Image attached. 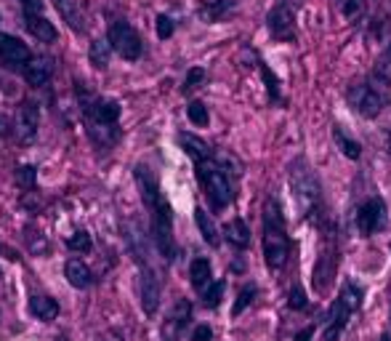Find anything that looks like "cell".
Returning a JSON list of instances; mask_svg holds the SVG:
<instances>
[{
	"mask_svg": "<svg viewBox=\"0 0 391 341\" xmlns=\"http://www.w3.org/2000/svg\"><path fill=\"white\" fill-rule=\"evenodd\" d=\"M263 256L269 269H283L287 261V230L280 206L269 200V206L263 211Z\"/></svg>",
	"mask_w": 391,
	"mask_h": 341,
	"instance_id": "6da1fadb",
	"label": "cell"
},
{
	"mask_svg": "<svg viewBox=\"0 0 391 341\" xmlns=\"http://www.w3.org/2000/svg\"><path fill=\"white\" fill-rule=\"evenodd\" d=\"M290 192H293V200H296L301 216H311L320 208V179L314 176L311 166L304 158H296L290 163Z\"/></svg>",
	"mask_w": 391,
	"mask_h": 341,
	"instance_id": "7a4b0ae2",
	"label": "cell"
},
{
	"mask_svg": "<svg viewBox=\"0 0 391 341\" xmlns=\"http://www.w3.org/2000/svg\"><path fill=\"white\" fill-rule=\"evenodd\" d=\"M197 179H200L205 195L211 200V206L216 211L226 208L232 200H235V184H232V176L224 170V166L218 163V158H208L197 163Z\"/></svg>",
	"mask_w": 391,
	"mask_h": 341,
	"instance_id": "3957f363",
	"label": "cell"
},
{
	"mask_svg": "<svg viewBox=\"0 0 391 341\" xmlns=\"http://www.w3.org/2000/svg\"><path fill=\"white\" fill-rule=\"evenodd\" d=\"M107 40H109V46H112V51H118L123 59L136 61L142 56V51H144L142 37H139V32H136L125 19H118L115 25L109 27Z\"/></svg>",
	"mask_w": 391,
	"mask_h": 341,
	"instance_id": "277c9868",
	"label": "cell"
},
{
	"mask_svg": "<svg viewBox=\"0 0 391 341\" xmlns=\"http://www.w3.org/2000/svg\"><path fill=\"white\" fill-rule=\"evenodd\" d=\"M149 213H152V237L157 251L163 254V259H173L176 245H173V216H170V206L163 200Z\"/></svg>",
	"mask_w": 391,
	"mask_h": 341,
	"instance_id": "5b68a950",
	"label": "cell"
},
{
	"mask_svg": "<svg viewBox=\"0 0 391 341\" xmlns=\"http://www.w3.org/2000/svg\"><path fill=\"white\" fill-rule=\"evenodd\" d=\"M266 27L277 40H296V11L290 0H277L266 16Z\"/></svg>",
	"mask_w": 391,
	"mask_h": 341,
	"instance_id": "8992f818",
	"label": "cell"
},
{
	"mask_svg": "<svg viewBox=\"0 0 391 341\" xmlns=\"http://www.w3.org/2000/svg\"><path fill=\"white\" fill-rule=\"evenodd\" d=\"M349 101H352V107H354L362 118H378L380 110H383V104H386L383 94L370 83L354 85V88L349 91Z\"/></svg>",
	"mask_w": 391,
	"mask_h": 341,
	"instance_id": "52a82bcc",
	"label": "cell"
},
{
	"mask_svg": "<svg viewBox=\"0 0 391 341\" xmlns=\"http://www.w3.org/2000/svg\"><path fill=\"white\" fill-rule=\"evenodd\" d=\"M88 128H112L120 120V104L115 99H94L83 107Z\"/></svg>",
	"mask_w": 391,
	"mask_h": 341,
	"instance_id": "ba28073f",
	"label": "cell"
},
{
	"mask_svg": "<svg viewBox=\"0 0 391 341\" xmlns=\"http://www.w3.org/2000/svg\"><path fill=\"white\" fill-rule=\"evenodd\" d=\"M32 61V54L30 49L24 46L19 37L13 35H6V32H0V64L3 67H8V70H22Z\"/></svg>",
	"mask_w": 391,
	"mask_h": 341,
	"instance_id": "9c48e42d",
	"label": "cell"
},
{
	"mask_svg": "<svg viewBox=\"0 0 391 341\" xmlns=\"http://www.w3.org/2000/svg\"><path fill=\"white\" fill-rule=\"evenodd\" d=\"M37 125H40V110H37L35 101H24L19 112H16V123H13V131L16 139L22 144H32L37 136Z\"/></svg>",
	"mask_w": 391,
	"mask_h": 341,
	"instance_id": "30bf717a",
	"label": "cell"
},
{
	"mask_svg": "<svg viewBox=\"0 0 391 341\" xmlns=\"http://www.w3.org/2000/svg\"><path fill=\"white\" fill-rule=\"evenodd\" d=\"M383 219H386V211H383V203H380L378 197H370L368 203H362L359 211H356V227H359V232L365 237L373 235L376 230H380Z\"/></svg>",
	"mask_w": 391,
	"mask_h": 341,
	"instance_id": "8fae6325",
	"label": "cell"
},
{
	"mask_svg": "<svg viewBox=\"0 0 391 341\" xmlns=\"http://www.w3.org/2000/svg\"><path fill=\"white\" fill-rule=\"evenodd\" d=\"M190 320H192V304L187 299H181V302H176V306L170 309L166 326H163V339L178 341L181 339V333H184V328L190 326Z\"/></svg>",
	"mask_w": 391,
	"mask_h": 341,
	"instance_id": "7c38bea8",
	"label": "cell"
},
{
	"mask_svg": "<svg viewBox=\"0 0 391 341\" xmlns=\"http://www.w3.org/2000/svg\"><path fill=\"white\" fill-rule=\"evenodd\" d=\"M136 184H139V190H142L144 206L149 208V211H154V208L163 203L160 182H157V176H154V173L147 168V166H136Z\"/></svg>",
	"mask_w": 391,
	"mask_h": 341,
	"instance_id": "4fadbf2b",
	"label": "cell"
},
{
	"mask_svg": "<svg viewBox=\"0 0 391 341\" xmlns=\"http://www.w3.org/2000/svg\"><path fill=\"white\" fill-rule=\"evenodd\" d=\"M160 306V280L152 267H144L142 272V309L144 315L152 317Z\"/></svg>",
	"mask_w": 391,
	"mask_h": 341,
	"instance_id": "5bb4252c",
	"label": "cell"
},
{
	"mask_svg": "<svg viewBox=\"0 0 391 341\" xmlns=\"http://www.w3.org/2000/svg\"><path fill=\"white\" fill-rule=\"evenodd\" d=\"M349 317H352V309H349L344 302L335 299V304L330 306V315L325 320V341H338L341 330H344L346 323H349Z\"/></svg>",
	"mask_w": 391,
	"mask_h": 341,
	"instance_id": "9a60e30c",
	"label": "cell"
},
{
	"mask_svg": "<svg viewBox=\"0 0 391 341\" xmlns=\"http://www.w3.org/2000/svg\"><path fill=\"white\" fill-rule=\"evenodd\" d=\"M54 75V61L48 56H32V61L24 67V80L32 85V88H40L46 85Z\"/></svg>",
	"mask_w": 391,
	"mask_h": 341,
	"instance_id": "2e32d148",
	"label": "cell"
},
{
	"mask_svg": "<svg viewBox=\"0 0 391 341\" xmlns=\"http://www.w3.org/2000/svg\"><path fill=\"white\" fill-rule=\"evenodd\" d=\"M24 25H27V32L32 37H37V43H54L59 32L54 22H48L43 13H35V16H24Z\"/></svg>",
	"mask_w": 391,
	"mask_h": 341,
	"instance_id": "e0dca14e",
	"label": "cell"
},
{
	"mask_svg": "<svg viewBox=\"0 0 391 341\" xmlns=\"http://www.w3.org/2000/svg\"><path fill=\"white\" fill-rule=\"evenodd\" d=\"M64 275H67V280H70L72 288H88V285L94 283L91 269H88V264L80 261V259H70L67 267H64Z\"/></svg>",
	"mask_w": 391,
	"mask_h": 341,
	"instance_id": "ac0fdd59",
	"label": "cell"
},
{
	"mask_svg": "<svg viewBox=\"0 0 391 341\" xmlns=\"http://www.w3.org/2000/svg\"><path fill=\"white\" fill-rule=\"evenodd\" d=\"M54 6H56V11L61 13V19H64L75 32H85V19H83V13H80L77 0H54Z\"/></svg>",
	"mask_w": 391,
	"mask_h": 341,
	"instance_id": "d6986e66",
	"label": "cell"
},
{
	"mask_svg": "<svg viewBox=\"0 0 391 341\" xmlns=\"http://www.w3.org/2000/svg\"><path fill=\"white\" fill-rule=\"evenodd\" d=\"M178 144L184 147V152H187V155H190V158L194 160V166H197V163H202V160L213 158V149L205 144L202 139H197V136H192V134H178Z\"/></svg>",
	"mask_w": 391,
	"mask_h": 341,
	"instance_id": "ffe728a7",
	"label": "cell"
},
{
	"mask_svg": "<svg viewBox=\"0 0 391 341\" xmlns=\"http://www.w3.org/2000/svg\"><path fill=\"white\" fill-rule=\"evenodd\" d=\"M224 237H226V240H229L232 245H235V248H248V243H250V230H248V224H245L242 219L226 221Z\"/></svg>",
	"mask_w": 391,
	"mask_h": 341,
	"instance_id": "44dd1931",
	"label": "cell"
},
{
	"mask_svg": "<svg viewBox=\"0 0 391 341\" xmlns=\"http://www.w3.org/2000/svg\"><path fill=\"white\" fill-rule=\"evenodd\" d=\"M30 312L37 317V320H54L59 315V304L51 299V296H32L30 299Z\"/></svg>",
	"mask_w": 391,
	"mask_h": 341,
	"instance_id": "7402d4cb",
	"label": "cell"
},
{
	"mask_svg": "<svg viewBox=\"0 0 391 341\" xmlns=\"http://www.w3.org/2000/svg\"><path fill=\"white\" fill-rule=\"evenodd\" d=\"M190 278H192V285L197 288V291H205L208 285H211V261L208 259H194L190 267Z\"/></svg>",
	"mask_w": 391,
	"mask_h": 341,
	"instance_id": "603a6c76",
	"label": "cell"
},
{
	"mask_svg": "<svg viewBox=\"0 0 391 341\" xmlns=\"http://www.w3.org/2000/svg\"><path fill=\"white\" fill-rule=\"evenodd\" d=\"M194 221H197V227H200V235L205 237V243L213 245V248H216L218 243H221V235H218V227H216L213 219H211V216H208V213H205L202 208H197V211H194Z\"/></svg>",
	"mask_w": 391,
	"mask_h": 341,
	"instance_id": "cb8c5ba5",
	"label": "cell"
},
{
	"mask_svg": "<svg viewBox=\"0 0 391 341\" xmlns=\"http://www.w3.org/2000/svg\"><path fill=\"white\" fill-rule=\"evenodd\" d=\"M333 139H335V144H338V149L344 152L349 160H359V155H362V147H359V142H354L349 134H344V128H333Z\"/></svg>",
	"mask_w": 391,
	"mask_h": 341,
	"instance_id": "d4e9b609",
	"label": "cell"
},
{
	"mask_svg": "<svg viewBox=\"0 0 391 341\" xmlns=\"http://www.w3.org/2000/svg\"><path fill=\"white\" fill-rule=\"evenodd\" d=\"M109 54H112L109 40H94V43H91V49H88V59H91L94 67L104 70V67L109 64Z\"/></svg>",
	"mask_w": 391,
	"mask_h": 341,
	"instance_id": "484cf974",
	"label": "cell"
},
{
	"mask_svg": "<svg viewBox=\"0 0 391 341\" xmlns=\"http://www.w3.org/2000/svg\"><path fill=\"white\" fill-rule=\"evenodd\" d=\"M373 75H376L378 83H389L391 80V43H389V49H383V54L378 56Z\"/></svg>",
	"mask_w": 391,
	"mask_h": 341,
	"instance_id": "4316f807",
	"label": "cell"
},
{
	"mask_svg": "<svg viewBox=\"0 0 391 341\" xmlns=\"http://www.w3.org/2000/svg\"><path fill=\"white\" fill-rule=\"evenodd\" d=\"M338 302H344L352 312H356L359 309V304H362V291L356 288L354 283H346L344 288H341V296H338Z\"/></svg>",
	"mask_w": 391,
	"mask_h": 341,
	"instance_id": "83f0119b",
	"label": "cell"
},
{
	"mask_svg": "<svg viewBox=\"0 0 391 341\" xmlns=\"http://www.w3.org/2000/svg\"><path fill=\"white\" fill-rule=\"evenodd\" d=\"M232 8H235V3H232V0H213V3H208V6H205L202 16H205L208 22H218V19H221L226 11H232Z\"/></svg>",
	"mask_w": 391,
	"mask_h": 341,
	"instance_id": "f1b7e54d",
	"label": "cell"
},
{
	"mask_svg": "<svg viewBox=\"0 0 391 341\" xmlns=\"http://www.w3.org/2000/svg\"><path fill=\"white\" fill-rule=\"evenodd\" d=\"M259 70L261 75H263V80H266V91H269V99L272 101H280L283 99V94H280V80H277V75L266 67V61H259Z\"/></svg>",
	"mask_w": 391,
	"mask_h": 341,
	"instance_id": "f546056e",
	"label": "cell"
},
{
	"mask_svg": "<svg viewBox=\"0 0 391 341\" xmlns=\"http://www.w3.org/2000/svg\"><path fill=\"white\" fill-rule=\"evenodd\" d=\"M226 283L224 280H213L205 291H202V304L205 306H218L221 304V296H224Z\"/></svg>",
	"mask_w": 391,
	"mask_h": 341,
	"instance_id": "4dcf8cb0",
	"label": "cell"
},
{
	"mask_svg": "<svg viewBox=\"0 0 391 341\" xmlns=\"http://www.w3.org/2000/svg\"><path fill=\"white\" fill-rule=\"evenodd\" d=\"M187 118H190L194 125H208V120H211L208 107H205L202 101H192L190 107H187Z\"/></svg>",
	"mask_w": 391,
	"mask_h": 341,
	"instance_id": "1f68e13d",
	"label": "cell"
},
{
	"mask_svg": "<svg viewBox=\"0 0 391 341\" xmlns=\"http://www.w3.org/2000/svg\"><path fill=\"white\" fill-rule=\"evenodd\" d=\"M35 179H37V170L32 166H22V168H16V184L24 187L27 192H32L35 190Z\"/></svg>",
	"mask_w": 391,
	"mask_h": 341,
	"instance_id": "d6a6232c",
	"label": "cell"
},
{
	"mask_svg": "<svg viewBox=\"0 0 391 341\" xmlns=\"http://www.w3.org/2000/svg\"><path fill=\"white\" fill-rule=\"evenodd\" d=\"M256 299V285H245L242 291H240L237 302H235V306H232V315H240V312H245L248 309V304Z\"/></svg>",
	"mask_w": 391,
	"mask_h": 341,
	"instance_id": "836d02e7",
	"label": "cell"
},
{
	"mask_svg": "<svg viewBox=\"0 0 391 341\" xmlns=\"http://www.w3.org/2000/svg\"><path fill=\"white\" fill-rule=\"evenodd\" d=\"M67 245H70L72 251H80V254H88V251H91V235H88V232H75V235H72L70 240H67Z\"/></svg>",
	"mask_w": 391,
	"mask_h": 341,
	"instance_id": "e575fe53",
	"label": "cell"
},
{
	"mask_svg": "<svg viewBox=\"0 0 391 341\" xmlns=\"http://www.w3.org/2000/svg\"><path fill=\"white\" fill-rule=\"evenodd\" d=\"M202 78H205V70H202V67H192L190 73H187V80H184V85H181V91H184V94L194 91V88L202 83Z\"/></svg>",
	"mask_w": 391,
	"mask_h": 341,
	"instance_id": "d590c367",
	"label": "cell"
},
{
	"mask_svg": "<svg viewBox=\"0 0 391 341\" xmlns=\"http://www.w3.org/2000/svg\"><path fill=\"white\" fill-rule=\"evenodd\" d=\"M173 30H176L173 19L166 16V13H160V16H157V37H160V40H168V37L173 35Z\"/></svg>",
	"mask_w": 391,
	"mask_h": 341,
	"instance_id": "8d00e7d4",
	"label": "cell"
},
{
	"mask_svg": "<svg viewBox=\"0 0 391 341\" xmlns=\"http://www.w3.org/2000/svg\"><path fill=\"white\" fill-rule=\"evenodd\" d=\"M290 309H304L306 306V293H304V288L301 285H293V291H290Z\"/></svg>",
	"mask_w": 391,
	"mask_h": 341,
	"instance_id": "74e56055",
	"label": "cell"
},
{
	"mask_svg": "<svg viewBox=\"0 0 391 341\" xmlns=\"http://www.w3.org/2000/svg\"><path fill=\"white\" fill-rule=\"evenodd\" d=\"M24 8V16H35L43 11V0H19Z\"/></svg>",
	"mask_w": 391,
	"mask_h": 341,
	"instance_id": "f35d334b",
	"label": "cell"
},
{
	"mask_svg": "<svg viewBox=\"0 0 391 341\" xmlns=\"http://www.w3.org/2000/svg\"><path fill=\"white\" fill-rule=\"evenodd\" d=\"M341 11H344L346 19H354L359 13V0H341Z\"/></svg>",
	"mask_w": 391,
	"mask_h": 341,
	"instance_id": "ab89813d",
	"label": "cell"
},
{
	"mask_svg": "<svg viewBox=\"0 0 391 341\" xmlns=\"http://www.w3.org/2000/svg\"><path fill=\"white\" fill-rule=\"evenodd\" d=\"M213 339V330L208 328V326H197V328L192 330V341H211Z\"/></svg>",
	"mask_w": 391,
	"mask_h": 341,
	"instance_id": "60d3db41",
	"label": "cell"
},
{
	"mask_svg": "<svg viewBox=\"0 0 391 341\" xmlns=\"http://www.w3.org/2000/svg\"><path fill=\"white\" fill-rule=\"evenodd\" d=\"M311 333H314V328L309 326V328L298 330V333H296V339H293V341H311Z\"/></svg>",
	"mask_w": 391,
	"mask_h": 341,
	"instance_id": "b9f144b4",
	"label": "cell"
},
{
	"mask_svg": "<svg viewBox=\"0 0 391 341\" xmlns=\"http://www.w3.org/2000/svg\"><path fill=\"white\" fill-rule=\"evenodd\" d=\"M8 128H11V125H8V120L0 115V136H8Z\"/></svg>",
	"mask_w": 391,
	"mask_h": 341,
	"instance_id": "7bdbcfd3",
	"label": "cell"
},
{
	"mask_svg": "<svg viewBox=\"0 0 391 341\" xmlns=\"http://www.w3.org/2000/svg\"><path fill=\"white\" fill-rule=\"evenodd\" d=\"M380 341H391V333H383V336H380Z\"/></svg>",
	"mask_w": 391,
	"mask_h": 341,
	"instance_id": "ee69618b",
	"label": "cell"
},
{
	"mask_svg": "<svg viewBox=\"0 0 391 341\" xmlns=\"http://www.w3.org/2000/svg\"><path fill=\"white\" fill-rule=\"evenodd\" d=\"M389 8H391V3H389Z\"/></svg>",
	"mask_w": 391,
	"mask_h": 341,
	"instance_id": "f6af8a7d",
	"label": "cell"
}]
</instances>
